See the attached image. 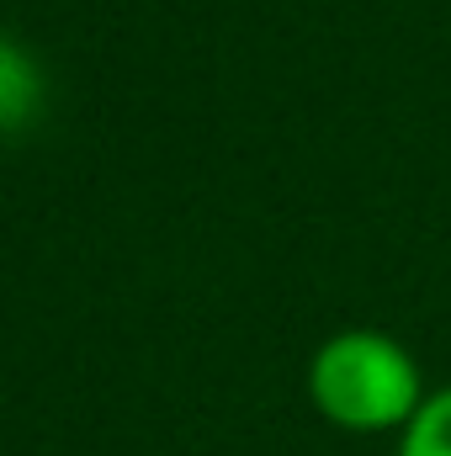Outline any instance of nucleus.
Returning <instances> with one entry per match:
<instances>
[{"mask_svg":"<svg viewBox=\"0 0 451 456\" xmlns=\"http://www.w3.org/2000/svg\"><path fill=\"white\" fill-rule=\"evenodd\" d=\"M308 398L340 430H393L425 403L414 355L377 330H345L319 345L308 366Z\"/></svg>","mask_w":451,"mask_h":456,"instance_id":"obj_1","label":"nucleus"},{"mask_svg":"<svg viewBox=\"0 0 451 456\" xmlns=\"http://www.w3.org/2000/svg\"><path fill=\"white\" fill-rule=\"evenodd\" d=\"M43 112V75L32 59L0 32V133H21Z\"/></svg>","mask_w":451,"mask_h":456,"instance_id":"obj_2","label":"nucleus"},{"mask_svg":"<svg viewBox=\"0 0 451 456\" xmlns=\"http://www.w3.org/2000/svg\"><path fill=\"white\" fill-rule=\"evenodd\" d=\"M398 456H451V387L414 409V419L404 425V452Z\"/></svg>","mask_w":451,"mask_h":456,"instance_id":"obj_3","label":"nucleus"}]
</instances>
